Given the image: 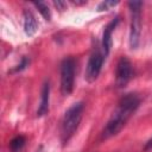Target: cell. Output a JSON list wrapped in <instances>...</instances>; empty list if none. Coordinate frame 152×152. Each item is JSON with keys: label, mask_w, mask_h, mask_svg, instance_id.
Wrapping results in <instances>:
<instances>
[{"label": "cell", "mask_w": 152, "mask_h": 152, "mask_svg": "<svg viewBox=\"0 0 152 152\" xmlns=\"http://www.w3.org/2000/svg\"><path fill=\"white\" fill-rule=\"evenodd\" d=\"M23 21H24V31L27 36H33L38 30V23L33 13L28 10L23 11Z\"/></svg>", "instance_id": "ba28073f"}, {"label": "cell", "mask_w": 152, "mask_h": 152, "mask_svg": "<svg viewBox=\"0 0 152 152\" xmlns=\"http://www.w3.org/2000/svg\"><path fill=\"white\" fill-rule=\"evenodd\" d=\"M118 24H119V17H116L110 23H108L107 26L103 30L101 48H102V52H103L104 57H107L109 51H110V48H112V33H113V31H114V28L116 27Z\"/></svg>", "instance_id": "52a82bcc"}, {"label": "cell", "mask_w": 152, "mask_h": 152, "mask_svg": "<svg viewBox=\"0 0 152 152\" xmlns=\"http://www.w3.org/2000/svg\"><path fill=\"white\" fill-rule=\"evenodd\" d=\"M49 101H50V84L49 82H45L42 88L40 94V102L37 109V116H43L49 110Z\"/></svg>", "instance_id": "9c48e42d"}, {"label": "cell", "mask_w": 152, "mask_h": 152, "mask_svg": "<svg viewBox=\"0 0 152 152\" xmlns=\"http://www.w3.org/2000/svg\"><path fill=\"white\" fill-rule=\"evenodd\" d=\"M151 148H152V138H150V139L147 140V142L145 144L144 151H148V150H151Z\"/></svg>", "instance_id": "9a60e30c"}, {"label": "cell", "mask_w": 152, "mask_h": 152, "mask_svg": "<svg viewBox=\"0 0 152 152\" xmlns=\"http://www.w3.org/2000/svg\"><path fill=\"white\" fill-rule=\"evenodd\" d=\"M104 58L106 57H104L103 52L100 49H95L91 52V55L88 59L87 68H86V74H84V77H86L87 82L91 83V82L96 81V78L99 77V75L101 72Z\"/></svg>", "instance_id": "5b68a950"}, {"label": "cell", "mask_w": 152, "mask_h": 152, "mask_svg": "<svg viewBox=\"0 0 152 152\" xmlns=\"http://www.w3.org/2000/svg\"><path fill=\"white\" fill-rule=\"evenodd\" d=\"M53 6H55L57 10H64V8H65V2L57 0V1H53Z\"/></svg>", "instance_id": "5bb4252c"}, {"label": "cell", "mask_w": 152, "mask_h": 152, "mask_svg": "<svg viewBox=\"0 0 152 152\" xmlns=\"http://www.w3.org/2000/svg\"><path fill=\"white\" fill-rule=\"evenodd\" d=\"M28 64H30V59H27L26 57H23V59H21V63L19 64V65H17V68L13 70V71H21V70H24L26 66H28Z\"/></svg>", "instance_id": "4fadbf2b"}, {"label": "cell", "mask_w": 152, "mask_h": 152, "mask_svg": "<svg viewBox=\"0 0 152 152\" xmlns=\"http://www.w3.org/2000/svg\"><path fill=\"white\" fill-rule=\"evenodd\" d=\"M132 64L129 59L125 56L120 57L118 64H116V70H115V83L118 88L125 87L129 80L132 78Z\"/></svg>", "instance_id": "8992f818"}, {"label": "cell", "mask_w": 152, "mask_h": 152, "mask_svg": "<svg viewBox=\"0 0 152 152\" xmlns=\"http://www.w3.org/2000/svg\"><path fill=\"white\" fill-rule=\"evenodd\" d=\"M131 12V30H129V45L131 49H137L140 42L141 32V1H129L128 2Z\"/></svg>", "instance_id": "3957f363"}, {"label": "cell", "mask_w": 152, "mask_h": 152, "mask_svg": "<svg viewBox=\"0 0 152 152\" xmlns=\"http://www.w3.org/2000/svg\"><path fill=\"white\" fill-rule=\"evenodd\" d=\"M83 109H84V103L80 101L71 104L64 113L61 124V141L63 145H66L75 134V132L77 131V127L82 119Z\"/></svg>", "instance_id": "7a4b0ae2"}, {"label": "cell", "mask_w": 152, "mask_h": 152, "mask_svg": "<svg viewBox=\"0 0 152 152\" xmlns=\"http://www.w3.org/2000/svg\"><path fill=\"white\" fill-rule=\"evenodd\" d=\"M33 5L38 8L39 13L44 17V19L48 20V21H50V19H51V14H50V11H49L48 5L44 4V2H33Z\"/></svg>", "instance_id": "8fae6325"}, {"label": "cell", "mask_w": 152, "mask_h": 152, "mask_svg": "<svg viewBox=\"0 0 152 152\" xmlns=\"http://www.w3.org/2000/svg\"><path fill=\"white\" fill-rule=\"evenodd\" d=\"M26 139L23 135H17L15 138H13L10 142V148L12 152H20L23 150V147L25 146Z\"/></svg>", "instance_id": "30bf717a"}, {"label": "cell", "mask_w": 152, "mask_h": 152, "mask_svg": "<svg viewBox=\"0 0 152 152\" xmlns=\"http://www.w3.org/2000/svg\"><path fill=\"white\" fill-rule=\"evenodd\" d=\"M75 59L69 56L61 63V93L63 96H68L74 90L75 84Z\"/></svg>", "instance_id": "277c9868"}, {"label": "cell", "mask_w": 152, "mask_h": 152, "mask_svg": "<svg viewBox=\"0 0 152 152\" xmlns=\"http://www.w3.org/2000/svg\"><path fill=\"white\" fill-rule=\"evenodd\" d=\"M118 4H119V1H102V2L99 4L97 11H99V12H101V11H107V10H109L110 7L116 6Z\"/></svg>", "instance_id": "7c38bea8"}, {"label": "cell", "mask_w": 152, "mask_h": 152, "mask_svg": "<svg viewBox=\"0 0 152 152\" xmlns=\"http://www.w3.org/2000/svg\"><path fill=\"white\" fill-rule=\"evenodd\" d=\"M140 104V99L137 94L134 93H128L126 95H124L115 110L113 112L112 116L109 118L108 122L106 124L102 133H101V139L106 140L109 139L114 135H116L122 127L126 125V122L129 120V118L135 113V110L138 109Z\"/></svg>", "instance_id": "6da1fadb"}]
</instances>
